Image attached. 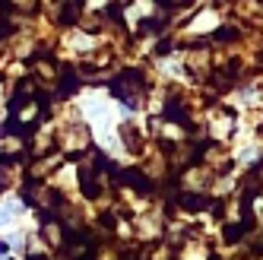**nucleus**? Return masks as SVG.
<instances>
[{
    "label": "nucleus",
    "instance_id": "7ed1b4c3",
    "mask_svg": "<svg viewBox=\"0 0 263 260\" xmlns=\"http://www.w3.org/2000/svg\"><path fill=\"white\" fill-rule=\"evenodd\" d=\"M0 184H4V178H0Z\"/></svg>",
    "mask_w": 263,
    "mask_h": 260
},
{
    "label": "nucleus",
    "instance_id": "f257e3e1",
    "mask_svg": "<svg viewBox=\"0 0 263 260\" xmlns=\"http://www.w3.org/2000/svg\"><path fill=\"white\" fill-rule=\"evenodd\" d=\"M13 222V213H10V207H0V229L4 226H10Z\"/></svg>",
    "mask_w": 263,
    "mask_h": 260
},
{
    "label": "nucleus",
    "instance_id": "f03ea898",
    "mask_svg": "<svg viewBox=\"0 0 263 260\" xmlns=\"http://www.w3.org/2000/svg\"><path fill=\"white\" fill-rule=\"evenodd\" d=\"M0 254H10V245H7V241H0Z\"/></svg>",
    "mask_w": 263,
    "mask_h": 260
}]
</instances>
